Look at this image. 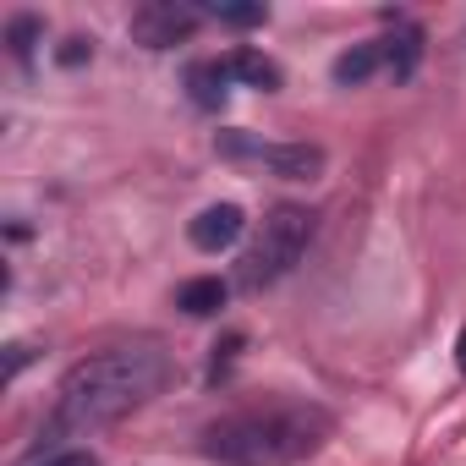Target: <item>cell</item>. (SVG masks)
<instances>
[{"label":"cell","instance_id":"1","mask_svg":"<svg viewBox=\"0 0 466 466\" xmlns=\"http://www.w3.org/2000/svg\"><path fill=\"white\" fill-rule=\"evenodd\" d=\"M165 384H170V357L159 346H116V351H99V357L77 362L61 379L56 411L45 422V439L99 433V428L121 422L127 411H137L143 400H154Z\"/></svg>","mask_w":466,"mask_h":466},{"label":"cell","instance_id":"2","mask_svg":"<svg viewBox=\"0 0 466 466\" xmlns=\"http://www.w3.org/2000/svg\"><path fill=\"white\" fill-rule=\"evenodd\" d=\"M335 433V417L319 400H275L253 411H230L203 428V455L214 466H297L319 455Z\"/></svg>","mask_w":466,"mask_h":466},{"label":"cell","instance_id":"3","mask_svg":"<svg viewBox=\"0 0 466 466\" xmlns=\"http://www.w3.org/2000/svg\"><path fill=\"white\" fill-rule=\"evenodd\" d=\"M308 242H313V208H302V203H280V208H269L264 225H258V237H253V248L242 253L237 280H230V286L248 291V297L269 291L275 280H286V275L302 264Z\"/></svg>","mask_w":466,"mask_h":466},{"label":"cell","instance_id":"4","mask_svg":"<svg viewBox=\"0 0 466 466\" xmlns=\"http://www.w3.org/2000/svg\"><path fill=\"white\" fill-rule=\"evenodd\" d=\"M214 148H219V159L258 165V170H269V176H280V181H319L324 165H329V154H324L319 143H264V137H253V132H219Z\"/></svg>","mask_w":466,"mask_h":466},{"label":"cell","instance_id":"5","mask_svg":"<svg viewBox=\"0 0 466 466\" xmlns=\"http://www.w3.org/2000/svg\"><path fill=\"white\" fill-rule=\"evenodd\" d=\"M198 23H203V6H187V0H148V6L132 12L127 34H132L143 50H170V45L192 39Z\"/></svg>","mask_w":466,"mask_h":466},{"label":"cell","instance_id":"6","mask_svg":"<svg viewBox=\"0 0 466 466\" xmlns=\"http://www.w3.org/2000/svg\"><path fill=\"white\" fill-rule=\"evenodd\" d=\"M248 230V214L237 203H208L192 225H187V242L198 253H225V248H237V237Z\"/></svg>","mask_w":466,"mask_h":466},{"label":"cell","instance_id":"7","mask_svg":"<svg viewBox=\"0 0 466 466\" xmlns=\"http://www.w3.org/2000/svg\"><path fill=\"white\" fill-rule=\"evenodd\" d=\"M379 50H384L390 77H395V83H411V77H417V61H422V28H417V23H395V34L379 39Z\"/></svg>","mask_w":466,"mask_h":466},{"label":"cell","instance_id":"8","mask_svg":"<svg viewBox=\"0 0 466 466\" xmlns=\"http://www.w3.org/2000/svg\"><path fill=\"white\" fill-rule=\"evenodd\" d=\"M225 83H230V72H225V61H192V66H187V77H181V88H187V99H192L198 110H208V116H214V110L225 105V94H230Z\"/></svg>","mask_w":466,"mask_h":466},{"label":"cell","instance_id":"9","mask_svg":"<svg viewBox=\"0 0 466 466\" xmlns=\"http://www.w3.org/2000/svg\"><path fill=\"white\" fill-rule=\"evenodd\" d=\"M230 291H237V286H225L219 275H198V280H187V286L176 291V308H181L187 319H214V313L230 302Z\"/></svg>","mask_w":466,"mask_h":466},{"label":"cell","instance_id":"10","mask_svg":"<svg viewBox=\"0 0 466 466\" xmlns=\"http://www.w3.org/2000/svg\"><path fill=\"white\" fill-rule=\"evenodd\" d=\"M225 72L237 77V83H248V88H264V94H275V88L286 83V72H280L269 56H258V50H230V56H225Z\"/></svg>","mask_w":466,"mask_h":466},{"label":"cell","instance_id":"11","mask_svg":"<svg viewBox=\"0 0 466 466\" xmlns=\"http://www.w3.org/2000/svg\"><path fill=\"white\" fill-rule=\"evenodd\" d=\"M379 66H384V50L379 45H351L346 56H335V83L340 88H362Z\"/></svg>","mask_w":466,"mask_h":466},{"label":"cell","instance_id":"12","mask_svg":"<svg viewBox=\"0 0 466 466\" xmlns=\"http://www.w3.org/2000/svg\"><path fill=\"white\" fill-rule=\"evenodd\" d=\"M203 17L225 23V28H264L269 23V6H237V0H214V6H203Z\"/></svg>","mask_w":466,"mask_h":466},{"label":"cell","instance_id":"13","mask_svg":"<svg viewBox=\"0 0 466 466\" xmlns=\"http://www.w3.org/2000/svg\"><path fill=\"white\" fill-rule=\"evenodd\" d=\"M39 34H45V23H39L34 12L12 17V23H6V45H12V56H17V61H34V45H39Z\"/></svg>","mask_w":466,"mask_h":466},{"label":"cell","instance_id":"14","mask_svg":"<svg viewBox=\"0 0 466 466\" xmlns=\"http://www.w3.org/2000/svg\"><path fill=\"white\" fill-rule=\"evenodd\" d=\"M34 466H99V455L94 450H56V455H45Z\"/></svg>","mask_w":466,"mask_h":466},{"label":"cell","instance_id":"15","mask_svg":"<svg viewBox=\"0 0 466 466\" xmlns=\"http://www.w3.org/2000/svg\"><path fill=\"white\" fill-rule=\"evenodd\" d=\"M88 56H94V45H88V39H66V45L56 50V61H61V66H83Z\"/></svg>","mask_w":466,"mask_h":466},{"label":"cell","instance_id":"16","mask_svg":"<svg viewBox=\"0 0 466 466\" xmlns=\"http://www.w3.org/2000/svg\"><path fill=\"white\" fill-rule=\"evenodd\" d=\"M28 357H34L28 346H12V357H6V379H17V373L28 368Z\"/></svg>","mask_w":466,"mask_h":466},{"label":"cell","instance_id":"17","mask_svg":"<svg viewBox=\"0 0 466 466\" xmlns=\"http://www.w3.org/2000/svg\"><path fill=\"white\" fill-rule=\"evenodd\" d=\"M455 368L466 373V329H461V340H455Z\"/></svg>","mask_w":466,"mask_h":466}]
</instances>
